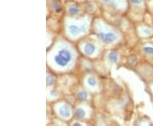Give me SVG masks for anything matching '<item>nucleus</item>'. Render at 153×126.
<instances>
[{
    "mask_svg": "<svg viewBox=\"0 0 153 126\" xmlns=\"http://www.w3.org/2000/svg\"><path fill=\"white\" fill-rule=\"evenodd\" d=\"M48 60L51 67L58 72L71 70L76 62V50L66 41L55 43L52 49L49 50Z\"/></svg>",
    "mask_w": 153,
    "mask_h": 126,
    "instance_id": "nucleus-1",
    "label": "nucleus"
},
{
    "mask_svg": "<svg viewBox=\"0 0 153 126\" xmlns=\"http://www.w3.org/2000/svg\"><path fill=\"white\" fill-rule=\"evenodd\" d=\"M92 20L89 16H70L64 20V31L66 36L71 40H78L89 33Z\"/></svg>",
    "mask_w": 153,
    "mask_h": 126,
    "instance_id": "nucleus-2",
    "label": "nucleus"
},
{
    "mask_svg": "<svg viewBox=\"0 0 153 126\" xmlns=\"http://www.w3.org/2000/svg\"><path fill=\"white\" fill-rule=\"evenodd\" d=\"M94 30L96 38L101 44L115 45L122 40V34L118 29L102 20L96 21L94 24Z\"/></svg>",
    "mask_w": 153,
    "mask_h": 126,
    "instance_id": "nucleus-3",
    "label": "nucleus"
},
{
    "mask_svg": "<svg viewBox=\"0 0 153 126\" xmlns=\"http://www.w3.org/2000/svg\"><path fill=\"white\" fill-rule=\"evenodd\" d=\"M78 49L82 55L88 58H96L100 53L99 44L91 39H82L78 45Z\"/></svg>",
    "mask_w": 153,
    "mask_h": 126,
    "instance_id": "nucleus-4",
    "label": "nucleus"
},
{
    "mask_svg": "<svg viewBox=\"0 0 153 126\" xmlns=\"http://www.w3.org/2000/svg\"><path fill=\"white\" fill-rule=\"evenodd\" d=\"M99 4L104 8L116 13H123L127 10L128 0H98Z\"/></svg>",
    "mask_w": 153,
    "mask_h": 126,
    "instance_id": "nucleus-5",
    "label": "nucleus"
},
{
    "mask_svg": "<svg viewBox=\"0 0 153 126\" xmlns=\"http://www.w3.org/2000/svg\"><path fill=\"white\" fill-rule=\"evenodd\" d=\"M54 110H55V114L62 120H70L72 118V116H74V111L72 110L71 106L64 101L55 104L54 107Z\"/></svg>",
    "mask_w": 153,
    "mask_h": 126,
    "instance_id": "nucleus-6",
    "label": "nucleus"
},
{
    "mask_svg": "<svg viewBox=\"0 0 153 126\" xmlns=\"http://www.w3.org/2000/svg\"><path fill=\"white\" fill-rule=\"evenodd\" d=\"M85 102H82V104L76 105L74 108V117L78 120H83L88 119L90 116L92 110L89 106L87 104H84Z\"/></svg>",
    "mask_w": 153,
    "mask_h": 126,
    "instance_id": "nucleus-7",
    "label": "nucleus"
},
{
    "mask_svg": "<svg viewBox=\"0 0 153 126\" xmlns=\"http://www.w3.org/2000/svg\"><path fill=\"white\" fill-rule=\"evenodd\" d=\"M137 35L140 39H149L153 37V27L146 23H140L136 28Z\"/></svg>",
    "mask_w": 153,
    "mask_h": 126,
    "instance_id": "nucleus-8",
    "label": "nucleus"
},
{
    "mask_svg": "<svg viewBox=\"0 0 153 126\" xmlns=\"http://www.w3.org/2000/svg\"><path fill=\"white\" fill-rule=\"evenodd\" d=\"M66 11L67 16H82L83 13L82 8L79 6V4L73 2H69L68 4H66Z\"/></svg>",
    "mask_w": 153,
    "mask_h": 126,
    "instance_id": "nucleus-9",
    "label": "nucleus"
},
{
    "mask_svg": "<svg viewBox=\"0 0 153 126\" xmlns=\"http://www.w3.org/2000/svg\"><path fill=\"white\" fill-rule=\"evenodd\" d=\"M84 85L88 90L94 91L98 88V80L93 75H88L84 79Z\"/></svg>",
    "mask_w": 153,
    "mask_h": 126,
    "instance_id": "nucleus-10",
    "label": "nucleus"
},
{
    "mask_svg": "<svg viewBox=\"0 0 153 126\" xmlns=\"http://www.w3.org/2000/svg\"><path fill=\"white\" fill-rule=\"evenodd\" d=\"M108 63L111 65H116L119 62V55L114 49H110L105 55Z\"/></svg>",
    "mask_w": 153,
    "mask_h": 126,
    "instance_id": "nucleus-11",
    "label": "nucleus"
},
{
    "mask_svg": "<svg viewBox=\"0 0 153 126\" xmlns=\"http://www.w3.org/2000/svg\"><path fill=\"white\" fill-rule=\"evenodd\" d=\"M128 4H130L134 9L139 10L140 12L146 10V0H128Z\"/></svg>",
    "mask_w": 153,
    "mask_h": 126,
    "instance_id": "nucleus-12",
    "label": "nucleus"
},
{
    "mask_svg": "<svg viewBox=\"0 0 153 126\" xmlns=\"http://www.w3.org/2000/svg\"><path fill=\"white\" fill-rule=\"evenodd\" d=\"M76 99L80 102H87L89 100V94L86 89H79L76 93Z\"/></svg>",
    "mask_w": 153,
    "mask_h": 126,
    "instance_id": "nucleus-13",
    "label": "nucleus"
},
{
    "mask_svg": "<svg viewBox=\"0 0 153 126\" xmlns=\"http://www.w3.org/2000/svg\"><path fill=\"white\" fill-rule=\"evenodd\" d=\"M140 51L145 55L153 58V43H145L140 47Z\"/></svg>",
    "mask_w": 153,
    "mask_h": 126,
    "instance_id": "nucleus-14",
    "label": "nucleus"
},
{
    "mask_svg": "<svg viewBox=\"0 0 153 126\" xmlns=\"http://www.w3.org/2000/svg\"><path fill=\"white\" fill-rule=\"evenodd\" d=\"M55 77L54 75H52L51 73H47V78H46V82H47V86L48 87H52L54 86V84H55Z\"/></svg>",
    "mask_w": 153,
    "mask_h": 126,
    "instance_id": "nucleus-15",
    "label": "nucleus"
},
{
    "mask_svg": "<svg viewBox=\"0 0 153 126\" xmlns=\"http://www.w3.org/2000/svg\"><path fill=\"white\" fill-rule=\"evenodd\" d=\"M51 5H52V9L55 11H56V12H60L61 10H62L61 5H60L58 2H56V1H54V0L51 1Z\"/></svg>",
    "mask_w": 153,
    "mask_h": 126,
    "instance_id": "nucleus-16",
    "label": "nucleus"
},
{
    "mask_svg": "<svg viewBox=\"0 0 153 126\" xmlns=\"http://www.w3.org/2000/svg\"><path fill=\"white\" fill-rule=\"evenodd\" d=\"M49 98H52V99H55L58 96V93L56 92V90H55V89H50L49 92Z\"/></svg>",
    "mask_w": 153,
    "mask_h": 126,
    "instance_id": "nucleus-17",
    "label": "nucleus"
},
{
    "mask_svg": "<svg viewBox=\"0 0 153 126\" xmlns=\"http://www.w3.org/2000/svg\"><path fill=\"white\" fill-rule=\"evenodd\" d=\"M86 125L85 123H82V122H79L78 119L77 120L73 121L72 123H71V125Z\"/></svg>",
    "mask_w": 153,
    "mask_h": 126,
    "instance_id": "nucleus-18",
    "label": "nucleus"
},
{
    "mask_svg": "<svg viewBox=\"0 0 153 126\" xmlns=\"http://www.w3.org/2000/svg\"><path fill=\"white\" fill-rule=\"evenodd\" d=\"M150 88H151V90H152V93L153 95V82L151 83V85H150Z\"/></svg>",
    "mask_w": 153,
    "mask_h": 126,
    "instance_id": "nucleus-19",
    "label": "nucleus"
}]
</instances>
